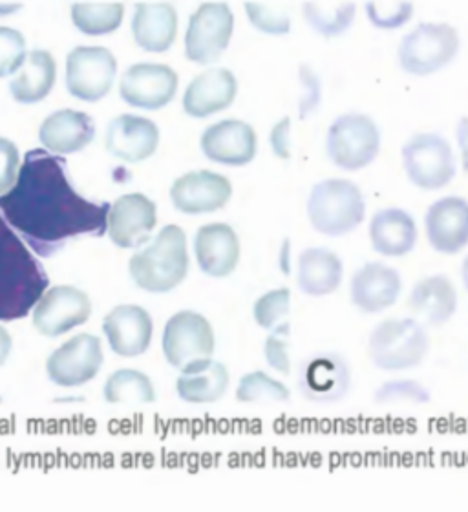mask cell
I'll use <instances>...</instances> for the list:
<instances>
[{"mask_svg": "<svg viewBox=\"0 0 468 512\" xmlns=\"http://www.w3.org/2000/svg\"><path fill=\"white\" fill-rule=\"evenodd\" d=\"M110 203L90 202L66 176V161L44 149L26 152L17 183L0 196V216L33 253L50 258L77 236L107 233Z\"/></svg>", "mask_w": 468, "mask_h": 512, "instance_id": "1", "label": "cell"}, {"mask_svg": "<svg viewBox=\"0 0 468 512\" xmlns=\"http://www.w3.org/2000/svg\"><path fill=\"white\" fill-rule=\"evenodd\" d=\"M48 286L43 264L0 216V320L28 317Z\"/></svg>", "mask_w": 468, "mask_h": 512, "instance_id": "2", "label": "cell"}, {"mask_svg": "<svg viewBox=\"0 0 468 512\" xmlns=\"http://www.w3.org/2000/svg\"><path fill=\"white\" fill-rule=\"evenodd\" d=\"M189 246L180 225H165L149 247L130 258L128 271L136 286L149 293H169L189 275Z\"/></svg>", "mask_w": 468, "mask_h": 512, "instance_id": "3", "label": "cell"}, {"mask_svg": "<svg viewBox=\"0 0 468 512\" xmlns=\"http://www.w3.org/2000/svg\"><path fill=\"white\" fill-rule=\"evenodd\" d=\"M309 225L322 236L341 238L361 227L366 218V200L361 187L346 178H326L308 194Z\"/></svg>", "mask_w": 468, "mask_h": 512, "instance_id": "4", "label": "cell"}, {"mask_svg": "<svg viewBox=\"0 0 468 512\" xmlns=\"http://www.w3.org/2000/svg\"><path fill=\"white\" fill-rule=\"evenodd\" d=\"M368 359L383 372H408L425 363L430 333L414 317H392L379 322L368 335Z\"/></svg>", "mask_w": 468, "mask_h": 512, "instance_id": "5", "label": "cell"}, {"mask_svg": "<svg viewBox=\"0 0 468 512\" xmlns=\"http://www.w3.org/2000/svg\"><path fill=\"white\" fill-rule=\"evenodd\" d=\"M383 136L375 119L362 112H344L331 121L324 149L328 160L344 172L364 171L379 158Z\"/></svg>", "mask_w": 468, "mask_h": 512, "instance_id": "6", "label": "cell"}, {"mask_svg": "<svg viewBox=\"0 0 468 512\" xmlns=\"http://www.w3.org/2000/svg\"><path fill=\"white\" fill-rule=\"evenodd\" d=\"M461 50L459 32L448 22H419L397 46V63L406 74L426 77L447 68Z\"/></svg>", "mask_w": 468, "mask_h": 512, "instance_id": "7", "label": "cell"}, {"mask_svg": "<svg viewBox=\"0 0 468 512\" xmlns=\"http://www.w3.org/2000/svg\"><path fill=\"white\" fill-rule=\"evenodd\" d=\"M401 165L408 182L421 191H441L458 174L454 149L436 132H417L401 147Z\"/></svg>", "mask_w": 468, "mask_h": 512, "instance_id": "8", "label": "cell"}, {"mask_svg": "<svg viewBox=\"0 0 468 512\" xmlns=\"http://www.w3.org/2000/svg\"><path fill=\"white\" fill-rule=\"evenodd\" d=\"M234 33V13L227 2H203L194 11L185 32V57L191 63H218Z\"/></svg>", "mask_w": 468, "mask_h": 512, "instance_id": "9", "label": "cell"}, {"mask_svg": "<svg viewBox=\"0 0 468 512\" xmlns=\"http://www.w3.org/2000/svg\"><path fill=\"white\" fill-rule=\"evenodd\" d=\"M161 348L167 363L176 370L209 359L216 350L213 324L198 311H178L165 324Z\"/></svg>", "mask_w": 468, "mask_h": 512, "instance_id": "10", "label": "cell"}, {"mask_svg": "<svg viewBox=\"0 0 468 512\" xmlns=\"http://www.w3.org/2000/svg\"><path fill=\"white\" fill-rule=\"evenodd\" d=\"M351 383V366L342 353H313L298 364V392L313 405L341 403L350 395Z\"/></svg>", "mask_w": 468, "mask_h": 512, "instance_id": "11", "label": "cell"}, {"mask_svg": "<svg viewBox=\"0 0 468 512\" xmlns=\"http://www.w3.org/2000/svg\"><path fill=\"white\" fill-rule=\"evenodd\" d=\"M116 74V57L103 46H77L66 57V88L86 103L107 97Z\"/></svg>", "mask_w": 468, "mask_h": 512, "instance_id": "12", "label": "cell"}, {"mask_svg": "<svg viewBox=\"0 0 468 512\" xmlns=\"http://www.w3.org/2000/svg\"><path fill=\"white\" fill-rule=\"evenodd\" d=\"M105 363L103 346L96 335L79 333L59 346L46 363V374L61 388H77L96 379Z\"/></svg>", "mask_w": 468, "mask_h": 512, "instance_id": "13", "label": "cell"}, {"mask_svg": "<svg viewBox=\"0 0 468 512\" xmlns=\"http://www.w3.org/2000/svg\"><path fill=\"white\" fill-rule=\"evenodd\" d=\"M233 192V183L227 176L202 169L185 172L176 178L169 196L178 213L202 216L222 211L231 202Z\"/></svg>", "mask_w": 468, "mask_h": 512, "instance_id": "14", "label": "cell"}, {"mask_svg": "<svg viewBox=\"0 0 468 512\" xmlns=\"http://www.w3.org/2000/svg\"><path fill=\"white\" fill-rule=\"evenodd\" d=\"M203 156L216 165L245 167L258 154V134L244 119H220L205 128L200 136Z\"/></svg>", "mask_w": 468, "mask_h": 512, "instance_id": "15", "label": "cell"}, {"mask_svg": "<svg viewBox=\"0 0 468 512\" xmlns=\"http://www.w3.org/2000/svg\"><path fill=\"white\" fill-rule=\"evenodd\" d=\"M178 86L180 77L171 66L139 63L130 66L121 77L119 94L130 107L156 112L174 101Z\"/></svg>", "mask_w": 468, "mask_h": 512, "instance_id": "16", "label": "cell"}, {"mask_svg": "<svg viewBox=\"0 0 468 512\" xmlns=\"http://www.w3.org/2000/svg\"><path fill=\"white\" fill-rule=\"evenodd\" d=\"M92 317V300L83 289L55 286L46 289L33 308V326L41 335L59 337Z\"/></svg>", "mask_w": 468, "mask_h": 512, "instance_id": "17", "label": "cell"}, {"mask_svg": "<svg viewBox=\"0 0 468 512\" xmlns=\"http://www.w3.org/2000/svg\"><path fill=\"white\" fill-rule=\"evenodd\" d=\"M158 225V207L149 196L130 192L110 205L107 233L121 249H136L149 240Z\"/></svg>", "mask_w": 468, "mask_h": 512, "instance_id": "18", "label": "cell"}, {"mask_svg": "<svg viewBox=\"0 0 468 512\" xmlns=\"http://www.w3.org/2000/svg\"><path fill=\"white\" fill-rule=\"evenodd\" d=\"M401 293V273L383 262H366L351 275V304L364 315H377L394 308Z\"/></svg>", "mask_w": 468, "mask_h": 512, "instance_id": "19", "label": "cell"}, {"mask_svg": "<svg viewBox=\"0 0 468 512\" xmlns=\"http://www.w3.org/2000/svg\"><path fill=\"white\" fill-rule=\"evenodd\" d=\"M426 240L439 255H459L468 247V200L443 196L425 213Z\"/></svg>", "mask_w": 468, "mask_h": 512, "instance_id": "20", "label": "cell"}, {"mask_svg": "<svg viewBox=\"0 0 468 512\" xmlns=\"http://www.w3.org/2000/svg\"><path fill=\"white\" fill-rule=\"evenodd\" d=\"M194 256L203 275L227 278L242 260V242L233 225L225 222L205 224L194 235Z\"/></svg>", "mask_w": 468, "mask_h": 512, "instance_id": "21", "label": "cell"}, {"mask_svg": "<svg viewBox=\"0 0 468 512\" xmlns=\"http://www.w3.org/2000/svg\"><path fill=\"white\" fill-rule=\"evenodd\" d=\"M238 88V79L229 68L213 66L192 79L185 88L181 107L191 118H211L233 105Z\"/></svg>", "mask_w": 468, "mask_h": 512, "instance_id": "22", "label": "cell"}, {"mask_svg": "<svg viewBox=\"0 0 468 512\" xmlns=\"http://www.w3.org/2000/svg\"><path fill=\"white\" fill-rule=\"evenodd\" d=\"M160 139V128L152 119L123 114L110 121L105 147L117 160L139 163L156 154Z\"/></svg>", "mask_w": 468, "mask_h": 512, "instance_id": "23", "label": "cell"}, {"mask_svg": "<svg viewBox=\"0 0 468 512\" xmlns=\"http://www.w3.org/2000/svg\"><path fill=\"white\" fill-rule=\"evenodd\" d=\"M112 352L119 357H139L147 352L154 335V322L149 311L134 304L117 306L103 320Z\"/></svg>", "mask_w": 468, "mask_h": 512, "instance_id": "24", "label": "cell"}, {"mask_svg": "<svg viewBox=\"0 0 468 512\" xmlns=\"http://www.w3.org/2000/svg\"><path fill=\"white\" fill-rule=\"evenodd\" d=\"M406 304L414 319L423 322L425 326L439 328L458 313V288L447 275H430L415 282Z\"/></svg>", "mask_w": 468, "mask_h": 512, "instance_id": "25", "label": "cell"}, {"mask_svg": "<svg viewBox=\"0 0 468 512\" xmlns=\"http://www.w3.org/2000/svg\"><path fill=\"white\" fill-rule=\"evenodd\" d=\"M373 251L384 258H403L414 251L419 229L414 216L401 207H384L373 213L368 225Z\"/></svg>", "mask_w": 468, "mask_h": 512, "instance_id": "26", "label": "cell"}, {"mask_svg": "<svg viewBox=\"0 0 468 512\" xmlns=\"http://www.w3.org/2000/svg\"><path fill=\"white\" fill-rule=\"evenodd\" d=\"M96 138V123L85 112L72 108L57 110L44 119L39 128V139L44 150L55 156L77 154Z\"/></svg>", "mask_w": 468, "mask_h": 512, "instance_id": "27", "label": "cell"}, {"mask_svg": "<svg viewBox=\"0 0 468 512\" xmlns=\"http://www.w3.org/2000/svg\"><path fill=\"white\" fill-rule=\"evenodd\" d=\"M344 262L328 247H306L297 258V286L304 295L320 299L342 286Z\"/></svg>", "mask_w": 468, "mask_h": 512, "instance_id": "28", "label": "cell"}, {"mask_svg": "<svg viewBox=\"0 0 468 512\" xmlns=\"http://www.w3.org/2000/svg\"><path fill=\"white\" fill-rule=\"evenodd\" d=\"M132 35L145 52H167L178 35V11L169 2H139L132 19Z\"/></svg>", "mask_w": 468, "mask_h": 512, "instance_id": "29", "label": "cell"}, {"mask_svg": "<svg viewBox=\"0 0 468 512\" xmlns=\"http://www.w3.org/2000/svg\"><path fill=\"white\" fill-rule=\"evenodd\" d=\"M176 381V394L189 405L218 403L231 384L229 368L213 357L185 366Z\"/></svg>", "mask_w": 468, "mask_h": 512, "instance_id": "30", "label": "cell"}, {"mask_svg": "<svg viewBox=\"0 0 468 512\" xmlns=\"http://www.w3.org/2000/svg\"><path fill=\"white\" fill-rule=\"evenodd\" d=\"M55 79L57 63L54 55L46 50H33L10 81L11 96L22 105L39 103L50 96Z\"/></svg>", "mask_w": 468, "mask_h": 512, "instance_id": "31", "label": "cell"}, {"mask_svg": "<svg viewBox=\"0 0 468 512\" xmlns=\"http://www.w3.org/2000/svg\"><path fill=\"white\" fill-rule=\"evenodd\" d=\"M304 21L324 39H337L348 32L357 15V4L351 0H308L302 4Z\"/></svg>", "mask_w": 468, "mask_h": 512, "instance_id": "32", "label": "cell"}, {"mask_svg": "<svg viewBox=\"0 0 468 512\" xmlns=\"http://www.w3.org/2000/svg\"><path fill=\"white\" fill-rule=\"evenodd\" d=\"M103 397L110 405H152L156 390L149 375L125 368L108 377Z\"/></svg>", "mask_w": 468, "mask_h": 512, "instance_id": "33", "label": "cell"}, {"mask_svg": "<svg viewBox=\"0 0 468 512\" xmlns=\"http://www.w3.org/2000/svg\"><path fill=\"white\" fill-rule=\"evenodd\" d=\"M125 6L121 2H75L72 21L79 32L99 37L116 32L123 22Z\"/></svg>", "mask_w": 468, "mask_h": 512, "instance_id": "34", "label": "cell"}, {"mask_svg": "<svg viewBox=\"0 0 468 512\" xmlns=\"http://www.w3.org/2000/svg\"><path fill=\"white\" fill-rule=\"evenodd\" d=\"M234 399L242 405H282L291 401V390L277 377L255 370L238 381Z\"/></svg>", "mask_w": 468, "mask_h": 512, "instance_id": "35", "label": "cell"}, {"mask_svg": "<svg viewBox=\"0 0 468 512\" xmlns=\"http://www.w3.org/2000/svg\"><path fill=\"white\" fill-rule=\"evenodd\" d=\"M375 405L425 406L432 403V394L425 384L417 379H388L373 392Z\"/></svg>", "mask_w": 468, "mask_h": 512, "instance_id": "36", "label": "cell"}, {"mask_svg": "<svg viewBox=\"0 0 468 512\" xmlns=\"http://www.w3.org/2000/svg\"><path fill=\"white\" fill-rule=\"evenodd\" d=\"M245 15L251 26L260 33H266L271 37H284L291 32V15L288 10L280 4H271V2H245Z\"/></svg>", "mask_w": 468, "mask_h": 512, "instance_id": "37", "label": "cell"}, {"mask_svg": "<svg viewBox=\"0 0 468 512\" xmlns=\"http://www.w3.org/2000/svg\"><path fill=\"white\" fill-rule=\"evenodd\" d=\"M291 313V289H269L253 304V319L262 330L271 331L286 322Z\"/></svg>", "mask_w": 468, "mask_h": 512, "instance_id": "38", "label": "cell"}, {"mask_svg": "<svg viewBox=\"0 0 468 512\" xmlns=\"http://www.w3.org/2000/svg\"><path fill=\"white\" fill-rule=\"evenodd\" d=\"M364 11L375 28L397 30L414 17V4L408 0H368Z\"/></svg>", "mask_w": 468, "mask_h": 512, "instance_id": "39", "label": "cell"}, {"mask_svg": "<svg viewBox=\"0 0 468 512\" xmlns=\"http://www.w3.org/2000/svg\"><path fill=\"white\" fill-rule=\"evenodd\" d=\"M291 330L289 322L278 324L277 328L267 331L266 341H264V359L266 364L280 375L291 374Z\"/></svg>", "mask_w": 468, "mask_h": 512, "instance_id": "40", "label": "cell"}, {"mask_svg": "<svg viewBox=\"0 0 468 512\" xmlns=\"http://www.w3.org/2000/svg\"><path fill=\"white\" fill-rule=\"evenodd\" d=\"M26 57L24 35L19 30L0 26V77L17 74Z\"/></svg>", "mask_w": 468, "mask_h": 512, "instance_id": "41", "label": "cell"}, {"mask_svg": "<svg viewBox=\"0 0 468 512\" xmlns=\"http://www.w3.org/2000/svg\"><path fill=\"white\" fill-rule=\"evenodd\" d=\"M297 75L302 86V94L297 103L298 118L308 119L322 105V81L317 70L308 63L298 64Z\"/></svg>", "mask_w": 468, "mask_h": 512, "instance_id": "42", "label": "cell"}, {"mask_svg": "<svg viewBox=\"0 0 468 512\" xmlns=\"http://www.w3.org/2000/svg\"><path fill=\"white\" fill-rule=\"evenodd\" d=\"M21 154L10 139L0 138V196L13 189L21 171Z\"/></svg>", "mask_w": 468, "mask_h": 512, "instance_id": "43", "label": "cell"}, {"mask_svg": "<svg viewBox=\"0 0 468 512\" xmlns=\"http://www.w3.org/2000/svg\"><path fill=\"white\" fill-rule=\"evenodd\" d=\"M269 147L278 160L286 161L291 158V118L289 116L278 119L271 128Z\"/></svg>", "mask_w": 468, "mask_h": 512, "instance_id": "44", "label": "cell"}, {"mask_svg": "<svg viewBox=\"0 0 468 512\" xmlns=\"http://www.w3.org/2000/svg\"><path fill=\"white\" fill-rule=\"evenodd\" d=\"M456 143L461 154V167L468 174V116H463L456 125Z\"/></svg>", "mask_w": 468, "mask_h": 512, "instance_id": "45", "label": "cell"}, {"mask_svg": "<svg viewBox=\"0 0 468 512\" xmlns=\"http://www.w3.org/2000/svg\"><path fill=\"white\" fill-rule=\"evenodd\" d=\"M11 348H13V339H11V335L8 333V330H4V328L0 326V366L8 361Z\"/></svg>", "mask_w": 468, "mask_h": 512, "instance_id": "46", "label": "cell"}, {"mask_svg": "<svg viewBox=\"0 0 468 512\" xmlns=\"http://www.w3.org/2000/svg\"><path fill=\"white\" fill-rule=\"evenodd\" d=\"M289 249H291L289 240H284V244L280 247V256H278L280 271H282L284 275H288L289 271H291V266H289Z\"/></svg>", "mask_w": 468, "mask_h": 512, "instance_id": "47", "label": "cell"}, {"mask_svg": "<svg viewBox=\"0 0 468 512\" xmlns=\"http://www.w3.org/2000/svg\"><path fill=\"white\" fill-rule=\"evenodd\" d=\"M461 282L468 291V255L463 258V264H461Z\"/></svg>", "mask_w": 468, "mask_h": 512, "instance_id": "48", "label": "cell"}, {"mask_svg": "<svg viewBox=\"0 0 468 512\" xmlns=\"http://www.w3.org/2000/svg\"><path fill=\"white\" fill-rule=\"evenodd\" d=\"M21 8V4H0V13L4 15V13H13V11H17Z\"/></svg>", "mask_w": 468, "mask_h": 512, "instance_id": "49", "label": "cell"}]
</instances>
